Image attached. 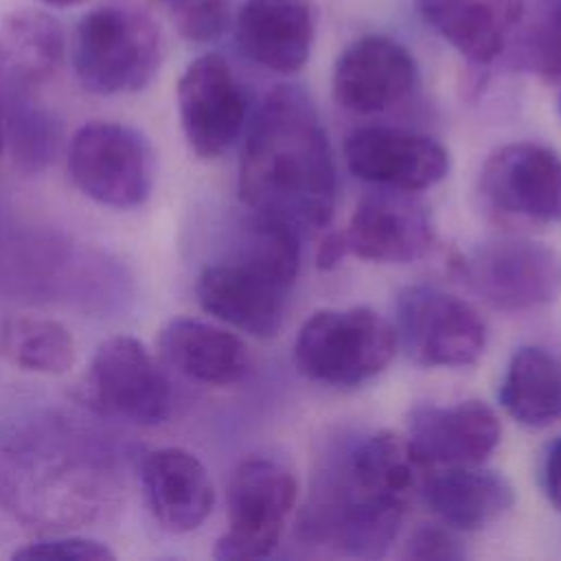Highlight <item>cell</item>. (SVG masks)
Here are the masks:
<instances>
[{
    "label": "cell",
    "mask_w": 561,
    "mask_h": 561,
    "mask_svg": "<svg viewBox=\"0 0 561 561\" xmlns=\"http://www.w3.org/2000/svg\"><path fill=\"white\" fill-rule=\"evenodd\" d=\"M239 197L296 230L331 221L335 162L318 110L298 85H276L259 105L241 151Z\"/></svg>",
    "instance_id": "1"
},
{
    "label": "cell",
    "mask_w": 561,
    "mask_h": 561,
    "mask_svg": "<svg viewBox=\"0 0 561 561\" xmlns=\"http://www.w3.org/2000/svg\"><path fill=\"white\" fill-rule=\"evenodd\" d=\"M160 61V31L136 4H101L77 24L72 66L88 92L101 96L138 92L151 83Z\"/></svg>",
    "instance_id": "2"
},
{
    "label": "cell",
    "mask_w": 561,
    "mask_h": 561,
    "mask_svg": "<svg viewBox=\"0 0 561 561\" xmlns=\"http://www.w3.org/2000/svg\"><path fill=\"white\" fill-rule=\"evenodd\" d=\"M394 327L368 307L322 309L294 342L300 375L329 386H357L379 375L397 351Z\"/></svg>",
    "instance_id": "3"
},
{
    "label": "cell",
    "mask_w": 561,
    "mask_h": 561,
    "mask_svg": "<svg viewBox=\"0 0 561 561\" xmlns=\"http://www.w3.org/2000/svg\"><path fill=\"white\" fill-rule=\"evenodd\" d=\"M68 173L85 197L112 208H134L145 204L153 188L156 162L138 129L92 121L70 140Z\"/></svg>",
    "instance_id": "4"
},
{
    "label": "cell",
    "mask_w": 561,
    "mask_h": 561,
    "mask_svg": "<svg viewBox=\"0 0 561 561\" xmlns=\"http://www.w3.org/2000/svg\"><path fill=\"white\" fill-rule=\"evenodd\" d=\"M81 392L99 414L149 427L160 425L173 403L162 364L131 335H116L99 344Z\"/></svg>",
    "instance_id": "5"
},
{
    "label": "cell",
    "mask_w": 561,
    "mask_h": 561,
    "mask_svg": "<svg viewBox=\"0 0 561 561\" xmlns=\"http://www.w3.org/2000/svg\"><path fill=\"white\" fill-rule=\"evenodd\" d=\"M296 497V478L283 465L267 458L243 460L226 489L228 528L213 554L224 561L267 557L283 537Z\"/></svg>",
    "instance_id": "6"
},
{
    "label": "cell",
    "mask_w": 561,
    "mask_h": 561,
    "mask_svg": "<svg viewBox=\"0 0 561 561\" xmlns=\"http://www.w3.org/2000/svg\"><path fill=\"white\" fill-rule=\"evenodd\" d=\"M458 267L469 289L502 311L537 309L561 296V254L535 239L484 241Z\"/></svg>",
    "instance_id": "7"
},
{
    "label": "cell",
    "mask_w": 561,
    "mask_h": 561,
    "mask_svg": "<svg viewBox=\"0 0 561 561\" xmlns=\"http://www.w3.org/2000/svg\"><path fill=\"white\" fill-rule=\"evenodd\" d=\"M397 342L423 366H467L486 346L478 309L434 285H410L397 296Z\"/></svg>",
    "instance_id": "8"
},
{
    "label": "cell",
    "mask_w": 561,
    "mask_h": 561,
    "mask_svg": "<svg viewBox=\"0 0 561 561\" xmlns=\"http://www.w3.org/2000/svg\"><path fill=\"white\" fill-rule=\"evenodd\" d=\"M291 285L294 280L243 252L239 261L202 270L195 294L208 316L254 337H272L283 324Z\"/></svg>",
    "instance_id": "9"
},
{
    "label": "cell",
    "mask_w": 561,
    "mask_h": 561,
    "mask_svg": "<svg viewBox=\"0 0 561 561\" xmlns=\"http://www.w3.org/2000/svg\"><path fill=\"white\" fill-rule=\"evenodd\" d=\"M561 193V158L535 142L504 145L480 171V195L504 221H557Z\"/></svg>",
    "instance_id": "10"
},
{
    "label": "cell",
    "mask_w": 561,
    "mask_h": 561,
    "mask_svg": "<svg viewBox=\"0 0 561 561\" xmlns=\"http://www.w3.org/2000/svg\"><path fill=\"white\" fill-rule=\"evenodd\" d=\"M178 112L199 158H217L232 147L245 121V99L221 55L206 53L186 66L178 81Z\"/></svg>",
    "instance_id": "11"
},
{
    "label": "cell",
    "mask_w": 561,
    "mask_h": 561,
    "mask_svg": "<svg viewBox=\"0 0 561 561\" xmlns=\"http://www.w3.org/2000/svg\"><path fill=\"white\" fill-rule=\"evenodd\" d=\"M344 232L348 254L377 263H410L436 239L427 206L408 191L383 188L364 195Z\"/></svg>",
    "instance_id": "12"
},
{
    "label": "cell",
    "mask_w": 561,
    "mask_h": 561,
    "mask_svg": "<svg viewBox=\"0 0 561 561\" xmlns=\"http://www.w3.org/2000/svg\"><path fill=\"white\" fill-rule=\"evenodd\" d=\"M344 160L359 180L408 193L438 184L449 171L440 142L394 127L355 129L344 142Z\"/></svg>",
    "instance_id": "13"
},
{
    "label": "cell",
    "mask_w": 561,
    "mask_h": 561,
    "mask_svg": "<svg viewBox=\"0 0 561 561\" xmlns=\"http://www.w3.org/2000/svg\"><path fill=\"white\" fill-rule=\"evenodd\" d=\"M416 79L414 57L399 42L366 35L337 57L331 90L340 107L353 114H377L408 99Z\"/></svg>",
    "instance_id": "14"
},
{
    "label": "cell",
    "mask_w": 561,
    "mask_h": 561,
    "mask_svg": "<svg viewBox=\"0 0 561 561\" xmlns=\"http://www.w3.org/2000/svg\"><path fill=\"white\" fill-rule=\"evenodd\" d=\"M500 419L484 401L454 405H416L408 414V440L423 465L473 467L500 443Z\"/></svg>",
    "instance_id": "15"
},
{
    "label": "cell",
    "mask_w": 561,
    "mask_h": 561,
    "mask_svg": "<svg viewBox=\"0 0 561 561\" xmlns=\"http://www.w3.org/2000/svg\"><path fill=\"white\" fill-rule=\"evenodd\" d=\"M140 484L153 519L169 533L199 528L215 504L213 480L204 462L182 447L145 454Z\"/></svg>",
    "instance_id": "16"
},
{
    "label": "cell",
    "mask_w": 561,
    "mask_h": 561,
    "mask_svg": "<svg viewBox=\"0 0 561 561\" xmlns=\"http://www.w3.org/2000/svg\"><path fill=\"white\" fill-rule=\"evenodd\" d=\"M234 37L254 64L291 75L309 59L311 9L305 0H245L237 13Z\"/></svg>",
    "instance_id": "17"
},
{
    "label": "cell",
    "mask_w": 561,
    "mask_h": 561,
    "mask_svg": "<svg viewBox=\"0 0 561 561\" xmlns=\"http://www.w3.org/2000/svg\"><path fill=\"white\" fill-rule=\"evenodd\" d=\"M158 351L180 375L208 386L237 383L250 370V353L239 335L195 318H175L164 324Z\"/></svg>",
    "instance_id": "18"
},
{
    "label": "cell",
    "mask_w": 561,
    "mask_h": 561,
    "mask_svg": "<svg viewBox=\"0 0 561 561\" xmlns=\"http://www.w3.org/2000/svg\"><path fill=\"white\" fill-rule=\"evenodd\" d=\"M421 18L462 57L489 64L508 44L524 0H414Z\"/></svg>",
    "instance_id": "19"
},
{
    "label": "cell",
    "mask_w": 561,
    "mask_h": 561,
    "mask_svg": "<svg viewBox=\"0 0 561 561\" xmlns=\"http://www.w3.org/2000/svg\"><path fill=\"white\" fill-rule=\"evenodd\" d=\"M419 495L443 526L454 530H478L502 517L515 502L511 482L478 465L427 473Z\"/></svg>",
    "instance_id": "20"
},
{
    "label": "cell",
    "mask_w": 561,
    "mask_h": 561,
    "mask_svg": "<svg viewBox=\"0 0 561 561\" xmlns=\"http://www.w3.org/2000/svg\"><path fill=\"white\" fill-rule=\"evenodd\" d=\"M64 31L44 11H18L4 22L0 61L4 83L35 90L48 81L64 59Z\"/></svg>",
    "instance_id": "21"
},
{
    "label": "cell",
    "mask_w": 561,
    "mask_h": 561,
    "mask_svg": "<svg viewBox=\"0 0 561 561\" xmlns=\"http://www.w3.org/2000/svg\"><path fill=\"white\" fill-rule=\"evenodd\" d=\"M500 403L526 427H548L559 421L561 362L539 346L517 348L500 386Z\"/></svg>",
    "instance_id": "22"
},
{
    "label": "cell",
    "mask_w": 561,
    "mask_h": 561,
    "mask_svg": "<svg viewBox=\"0 0 561 561\" xmlns=\"http://www.w3.org/2000/svg\"><path fill=\"white\" fill-rule=\"evenodd\" d=\"M0 353L20 370L61 375L75 364V340L57 320L9 316L0 327Z\"/></svg>",
    "instance_id": "23"
},
{
    "label": "cell",
    "mask_w": 561,
    "mask_h": 561,
    "mask_svg": "<svg viewBox=\"0 0 561 561\" xmlns=\"http://www.w3.org/2000/svg\"><path fill=\"white\" fill-rule=\"evenodd\" d=\"M4 92L7 134L13 145L15 160L28 169H39L55 153L59 125L46 110L33 103V90H20L4 83Z\"/></svg>",
    "instance_id": "24"
},
{
    "label": "cell",
    "mask_w": 561,
    "mask_h": 561,
    "mask_svg": "<svg viewBox=\"0 0 561 561\" xmlns=\"http://www.w3.org/2000/svg\"><path fill=\"white\" fill-rule=\"evenodd\" d=\"M175 31L197 44L217 39L230 24V0H162Z\"/></svg>",
    "instance_id": "25"
},
{
    "label": "cell",
    "mask_w": 561,
    "mask_h": 561,
    "mask_svg": "<svg viewBox=\"0 0 561 561\" xmlns=\"http://www.w3.org/2000/svg\"><path fill=\"white\" fill-rule=\"evenodd\" d=\"M20 561H112L114 552L88 537H53L31 541L13 552Z\"/></svg>",
    "instance_id": "26"
},
{
    "label": "cell",
    "mask_w": 561,
    "mask_h": 561,
    "mask_svg": "<svg viewBox=\"0 0 561 561\" xmlns=\"http://www.w3.org/2000/svg\"><path fill=\"white\" fill-rule=\"evenodd\" d=\"M465 548L454 535V528H443L438 524H421L410 533L403 543L405 559L421 561H458L465 559Z\"/></svg>",
    "instance_id": "27"
},
{
    "label": "cell",
    "mask_w": 561,
    "mask_h": 561,
    "mask_svg": "<svg viewBox=\"0 0 561 561\" xmlns=\"http://www.w3.org/2000/svg\"><path fill=\"white\" fill-rule=\"evenodd\" d=\"M543 489L550 504L561 511V436L550 445L543 460Z\"/></svg>",
    "instance_id": "28"
},
{
    "label": "cell",
    "mask_w": 561,
    "mask_h": 561,
    "mask_svg": "<svg viewBox=\"0 0 561 561\" xmlns=\"http://www.w3.org/2000/svg\"><path fill=\"white\" fill-rule=\"evenodd\" d=\"M346 254H348V248H346L344 232H329V234L320 241V245H318L316 265H318L320 270H333Z\"/></svg>",
    "instance_id": "29"
},
{
    "label": "cell",
    "mask_w": 561,
    "mask_h": 561,
    "mask_svg": "<svg viewBox=\"0 0 561 561\" xmlns=\"http://www.w3.org/2000/svg\"><path fill=\"white\" fill-rule=\"evenodd\" d=\"M4 134H7V92H4V75H2V61H0V153L4 147Z\"/></svg>",
    "instance_id": "30"
},
{
    "label": "cell",
    "mask_w": 561,
    "mask_h": 561,
    "mask_svg": "<svg viewBox=\"0 0 561 561\" xmlns=\"http://www.w3.org/2000/svg\"><path fill=\"white\" fill-rule=\"evenodd\" d=\"M42 2L46 7H75V4H83L85 0H35Z\"/></svg>",
    "instance_id": "31"
},
{
    "label": "cell",
    "mask_w": 561,
    "mask_h": 561,
    "mask_svg": "<svg viewBox=\"0 0 561 561\" xmlns=\"http://www.w3.org/2000/svg\"><path fill=\"white\" fill-rule=\"evenodd\" d=\"M557 42L561 46V7H559V15H557Z\"/></svg>",
    "instance_id": "32"
},
{
    "label": "cell",
    "mask_w": 561,
    "mask_h": 561,
    "mask_svg": "<svg viewBox=\"0 0 561 561\" xmlns=\"http://www.w3.org/2000/svg\"><path fill=\"white\" fill-rule=\"evenodd\" d=\"M557 221H561V193H559V206H557Z\"/></svg>",
    "instance_id": "33"
}]
</instances>
